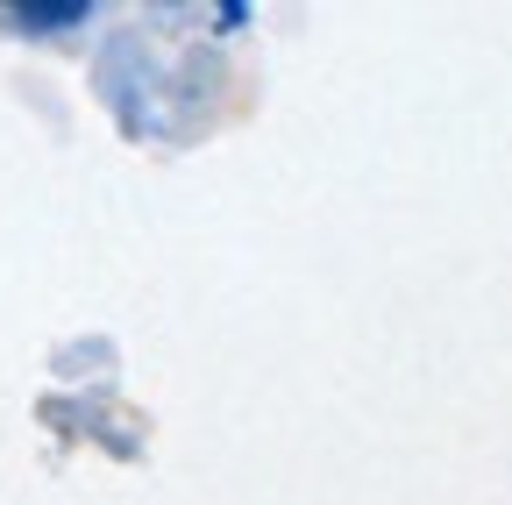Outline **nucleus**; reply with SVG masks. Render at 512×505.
<instances>
[{
	"instance_id": "1",
	"label": "nucleus",
	"mask_w": 512,
	"mask_h": 505,
	"mask_svg": "<svg viewBox=\"0 0 512 505\" xmlns=\"http://www.w3.org/2000/svg\"><path fill=\"white\" fill-rule=\"evenodd\" d=\"M15 15H22L29 29H72V22L93 15V8H86V0H29V8H15Z\"/></svg>"
}]
</instances>
